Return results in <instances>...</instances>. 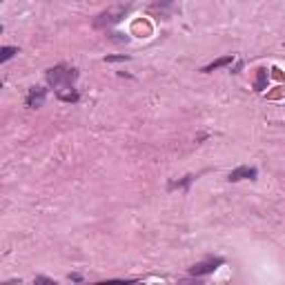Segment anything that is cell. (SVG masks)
Returning <instances> with one entry per match:
<instances>
[{
  "label": "cell",
  "instance_id": "1",
  "mask_svg": "<svg viewBox=\"0 0 285 285\" xmlns=\"http://www.w3.org/2000/svg\"><path fill=\"white\" fill-rule=\"evenodd\" d=\"M78 78V71L76 69H69L65 65H56L52 69H47V83L52 85L54 89H69L74 85V80Z\"/></svg>",
  "mask_w": 285,
  "mask_h": 285
},
{
  "label": "cell",
  "instance_id": "2",
  "mask_svg": "<svg viewBox=\"0 0 285 285\" xmlns=\"http://www.w3.org/2000/svg\"><path fill=\"white\" fill-rule=\"evenodd\" d=\"M223 265V259L221 256H210V259L200 261V263H196L194 267H189V274L192 276H205V274H212L214 270H219V267Z\"/></svg>",
  "mask_w": 285,
  "mask_h": 285
},
{
  "label": "cell",
  "instance_id": "3",
  "mask_svg": "<svg viewBox=\"0 0 285 285\" xmlns=\"http://www.w3.org/2000/svg\"><path fill=\"white\" fill-rule=\"evenodd\" d=\"M123 16H125V9H123V7L109 9V11L100 14L98 18L94 20V27H98V29H103V27H111V25H116V22H120Z\"/></svg>",
  "mask_w": 285,
  "mask_h": 285
},
{
  "label": "cell",
  "instance_id": "4",
  "mask_svg": "<svg viewBox=\"0 0 285 285\" xmlns=\"http://www.w3.org/2000/svg\"><path fill=\"white\" fill-rule=\"evenodd\" d=\"M45 98H47V89L45 87H31L29 94H27V107H31V109L43 107Z\"/></svg>",
  "mask_w": 285,
  "mask_h": 285
},
{
  "label": "cell",
  "instance_id": "5",
  "mask_svg": "<svg viewBox=\"0 0 285 285\" xmlns=\"http://www.w3.org/2000/svg\"><path fill=\"white\" fill-rule=\"evenodd\" d=\"M256 176H259V172H256L254 167L243 165V167H236V170H232V172H230V176H227V181L236 183V181H245V178H250V181H254Z\"/></svg>",
  "mask_w": 285,
  "mask_h": 285
},
{
  "label": "cell",
  "instance_id": "6",
  "mask_svg": "<svg viewBox=\"0 0 285 285\" xmlns=\"http://www.w3.org/2000/svg\"><path fill=\"white\" fill-rule=\"evenodd\" d=\"M232 56H223V58H216L214 63H210L208 67H203V71L205 74H210V71H214V69H221V67H225V65H232Z\"/></svg>",
  "mask_w": 285,
  "mask_h": 285
},
{
  "label": "cell",
  "instance_id": "7",
  "mask_svg": "<svg viewBox=\"0 0 285 285\" xmlns=\"http://www.w3.org/2000/svg\"><path fill=\"white\" fill-rule=\"evenodd\" d=\"M14 54H18V47H9V45H7V47H3V49H0V63H7Z\"/></svg>",
  "mask_w": 285,
  "mask_h": 285
},
{
  "label": "cell",
  "instance_id": "8",
  "mask_svg": "<svg viewBox=\"0 0 285 285\" xmlns=\"http://www.w3.org/2000/svg\"><path fill=\"white\" fill-rule=\"evenodd\" d=\"M265 83H267V69H259V78H256V83H254V87L259 89H263L265 87Z\"/></svg>",
  "mask_w": 285,
  "mask_h": 285
},
{
  "label": "cell",
  "instance_id": "9",
  "mask_svg": "<svg viewBox=\"0 0 285 285\" xmlns=\"http://www.w3.org/2000/svg\"><path fill=\"white\" fill-rule=\"evenodd\" d=\"M58 98H60V100H65V103H76V100L80 98V96H78L76 92H71V94H63V92H58Z\"/></svg>",
  "mask_w": 285,
  "mask_h": 285
},
{
  "label": "cell",
  "instance_id": "10",
  "mask_svg": "<svg viewBox=\"0 0 285 285\" xmlns=\"http://www.w3.org/2000/svg\"><path fill=\"white\" fill-rule=\"evenodd\" d=\"M192 178H194V176H185V178H183V181H178V183H172V185H170V189H176V187H183V185H187V183H192Z\"/></svg>",
  "mask_w": 285,
  "mask_h": 285
},
{
  "label": "cell",
  "instance_id": "11",
  "mask_svg": "<svg viewBox=\"0 0 285 285\" xmlns=\"http://www.w3.org/2000/svg\"><path fill=\"white\" fill-rule=\"evenodd\" d=\"M114 60H127V56H107V63H114Z\"/></svg>",
  "mask_w": 285,
  "mask_h": 285
},
{
  "label": "cell",
  "instance_id": "12",
  "mask_svg": "<svg viewBox=\"0 0 285 285\" xmlns=\"http://www.w3.org/2000/svg\"><path fill=\"white\" fill-rule=\"evenodd\" d=\"M36 283H49V285H56V283L52 281V278H45V276H38V278H36Z\"/></svg>",
  "mask_w": 285,
  "mask_h": 285
}]
</instances>
